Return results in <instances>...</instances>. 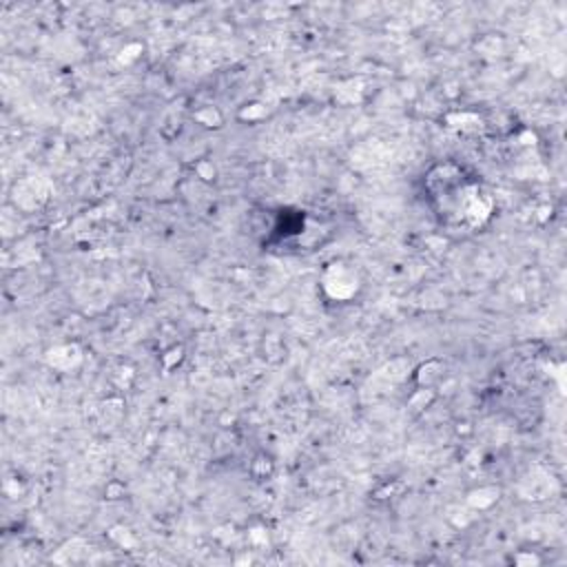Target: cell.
I'll use <instances>...</instances> for the list:
<instances>
[{
  "instance_id": "6da1fadb",
  "label": "cell",
  "mask_w": 567,
  "mask_h": 567,
  "mask_svg": "<svg viewBox=\"0 0 567 567\" xmlns=\"http://www.w3.org/2000/svg\"><path fill=\"white\" fill-rule=\"evenodd\" d=\"M427 193L436 217L450 228L472 230L483 226L492 215V199L481 182L452 164L436 168L427 177Z\"/></svg>"
}]
</instances>
